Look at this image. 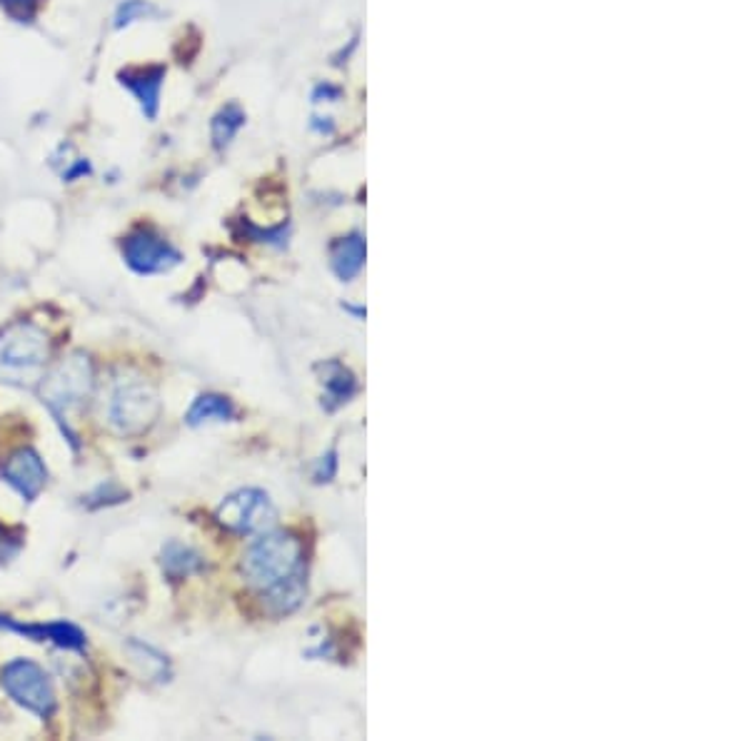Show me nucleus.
<instances>
[{
    "label": "nucleus",
    "instance_id": "1",
    "mask_svg": "<svg viewBox=\"0 0 749 741\" xmlns=\"http://www.w3.org/2000/svg\"><path fill=\"white\" fill-rule=\"evenodd\" d=\"M240 574L273 616L293 614L305 602V550L293 532L273 527L255 534L240 560Z\"/></svg>",
    "mask_w": 749,
    "mask_h": 741
},
{
    "label": "nucleus",
    "instance_id": "2",
    "mask_svg": "<svg viewBox=\"0 0 749 741\" xmlns=\"http://www.w3.org/2000/svg\"><path fill=\"white\" fill-rule=\"evenodd\" d=\"M96 389V369L90 357L83 353L68 355L63 363H58L48 375L40 379V397L48 407L50 415L63 429L66 439L78 449V435L70 427V415L83 409Z\"/></svg>",
    "mask_w": 749,
    "mask_h": 741
},
{
    "label": "nucleus",
    "instance_id": "3",
    "mask_svg": "<svg viewBox=\"0 0 749 741\" xmlns=\"http://www.w3.org/2000/svg\"><path fill=\"white\" fill-rule=\"evenodd\" d=\"M50 357L46 329L33 323H13L0 329V383L20 389L40 385Z\"/></svg>",
    "mask_w": 749,
    "mask_h": 741
},
{
    "label": "nucleus",
    "instance_id": "4",
    "mask_svg": "<svg viewBox=\"0 0 749 741\" xmlns=\"http://www.w3.org/2000/svg\"><path fill=\"white\" fill-rule=\"evenodd\" d=\"M160 415V397L156 387L142 377H126L112 385L106 403V425L118 437H138L156 425Z\"/></svg>",
    "mask_w": 749,
    "mask_h": 741
},
{
    "label": "nucleus",
    "instance_id": "5",
    "mask_svg": "<svg viewBox=\"0 0 749 741\" xmlns=\"http://www.w3.org/2000/svg\"><path fill=\"white\" fill-rule=\"evenodd\" d=\"M0 684L6 694L13 699L18 707L40 719H48L56 712V692L53 682L46 674V669L30 662V659H13L0 672Z\"/></svg>",
    "mask_w": 749,
    "mask_h": 741
},
{
    "label": "nucleus",
    "instance_id": "6",
    "mask_svg": "<svg viewBox=\"0 0 749 741\" xmlns=\"http://www.w3.org/2000/svg\"><path fill=\"white\" fill-rule=\"evenodd\" d=\"M215 517L230 532L243 534V537H255V534L268 532L278 524V507L273 504L268 492L258 487H243L223 500Z\"/></svg>",
    "mask_w": 749,
    "mask_h": 741
},
{
    "label": "nucleus",
    "instance_id": "7",
    "mask_svg": "<svg viewBox=\"0 0 749 741\" xmlns=\"http://www.w3.org/2000/svg\"><path fill=\"white\" fill-rule=\"evenodd\" d=\"M122 257L132 273L138 275H162L178 267L183 255L162 235L152 228L132 230L122 243Z\"/></svg>",
    "mask_w": 749,
    "mask_h": 741
},
{
    "label": "nucleus",
    "instance_id": "8",
    "mask_svg": "<svg viewBox=\"0 0 749 741\" xmlns=\"http://www.w3.org/2000/svg\"><path fill=\"white\" fill-rule=\"evenodd\" d=\"M0 477L10 490L23 497V502H33L48 485V467L36 449L20 447L6 460Z\"/></svg>",
    "mask_w": 749,
    "mask_h": 741
},
{
    "label": "nucleus",
    "instance_id": "9",
    "mask_svg": "<svg viewBox=\"0 0 749 741\" xmlns=\"http://www.w3.org/2000/svg\"><path fill=\"white\" fill-rule=\"evenodd\" d=\"M0 630L26 636L30 642L40 644H56L66 652H86V634L70 622H48V624H28L10 620V616H0Z\"/></svg>",
    "mask_w": 749,
    "mask_h": 741
},
{
    "label": "nucleus",
    "instance_id": "10",
    "mask_svg": "<svg viewBox=\"0 0 749 741\" xmlns=\"http://www.w3.org/2000/svg\"><path fill=\"white\" fill-rule=\"evenodd\" d=\"M120 86L138 100L146 120H156L160 110V90L166 82V68L162 66H142L128 68L118 73Z\"/></svg>",
    "mask_w": 749,
    "mask_h": 741
},
{
    "label": "nucleus",
    "instance_id": "11",
    "mask_svg": "<svg viewBox=\"0 0 749 741\" xmlns=\"http://www.w3.org/2000/svg\"><path fill=\"white\" fill-rule=\"evenodd\" d=\"M323 383V407L325 412H337L345 407L357 395V379L351 367H345L337 359H327V363L317 365Z\"/></svg>",
    "mask_w": 749,
    "mask_h": 741
},
{
    "label": "nucleus",
    "instance_id": "12",
    "mask_svg": "<svg viewBox=\"0 0 749 741\" xmlns=\"http://www.w3.org/2000/svg\"><path fill=\"white\" fill-rule=\"evenodd\" d=\"M365 238L361 233H351L331 245V270L341 283H353L365 267Z\"/></svg>",
    "mask_w": 749,
    "mask_h": 741
},
{
    "label": "nucleus",
    "instance_id": "13",
    "mask_svg": "<svg viewBox=\"0 0 749 741\" xmlns=\"http://www.w3.org/2000/svg\"><path fill=\"white\" fill-rule=\"evenodd\" d=\"M160 567L173 580H186L205 570V560L198 550H193L190 544H183L178 540L168 542L160 552Z\"/></svg>",
    "mask_w": 749,
    "mask_h": 741
},
{
    "label": "nucleus",
    "instance_id": "14",
    "mask_svg": "<svg viewBox=\"0 0 749 741\" xmlns=\"http://www.w3.org/2000/svg\"><path fill=\"white\" fill-rule=\"evenodd\" d=\"M235 417H238V409H235L233 399L215 393L195 397L190 409L186 412V422L190 427H203L210 425V422H233Z\"/></svg>",
    "mask_w": 749,
    "mask_h": 741
},
{
    "label": "nucleus",
    "instance_id": "15",
    "mask_svg": "<svg viewBox=\"0 0 749 741\" xmlns=\"http://www.w3.org/2000/svg\"><path fill=\"white\" fill-rule=\"evenodd\" d=\"M243 126H245V112L238 106H225L210 122L215 148H218V150L228 148Z\"/></svg>",
    "mask_w": 749,
    "mask_h": 741
},
{
    "label": "nucleus",
    "instance_id": "16",
    "mask_svg": "<svg viewBox=\"0 0 749 741\" xmlns=\"http://www.w3.org/2000/svg\"><path fill=\"white\" fill-rule=\"evenodd\" d=\"M130 654L138 659L140 664H146V674L158 679V682H168L170 679V662L166 654H160L158 650H152L150 644H142V642H130L128 644Z\"/></svg>",
    "mask_w": 749,
    "mask_h": 741
},
{
    "label": "nucleus",
    "instance_id": "17",
    "mask_svg": "<svg viewBox=\"0 0 749 741\" xmlns=\"http://www.w3.org/2000/svg\"><path fill=\"white\" fill-rule=\"evenodd\" d=\"M158 8L150 6L148 0H122L116 10V28H128L136 20H146L148 16H156Z\"/></svg>",
    "mask_w": 749,
    "mask_h": 741
},
{
    "label": "nucleus",
    "instance_id": "18",
    "mask_svg": "<svg viewBox=\"0 0 749 741\" xmlns=\"http://www.w3.org/2000/svg\"><path fill=\"white\" fill-rule=\"evenodd\" d=\"M335 475H337V452L331 449L327 455H323L315 462L313 480L317 482V485H327V482L335 480Z\"/></svg>",
    "mask_w": 749,
    "mask_h": 741
},
{
    "label": "nucleus",
    "instance_id": "19",
    "mask_svg": "<svg viewBox=\"0 0 749 741\" xmlns=\"http://www.w3.org/2000/svg\"><path fill=\"white\" fill-rule=\"evenodd\" d=\"M40 6V0H3V10L10 16L20 20V23H26L36 16V10Z\"/></svg>",
    "mask_w": 749,
    "mask_h": 741
},
{
    "label": "nucleus",
    "instance_id": "20",
    "mask_svg": "<svg viewBox=\"0 0 749 741\" xmlns=\"http://www.w3.org/2000/svg\"><path fill=\"white\" fill-rule=\"evenodd\" d=\"M90 172V162L88 160H76L73 165H70V168L63 172V180L68 182H73L78 178H83V175Z\"/></svg>",
    "mask_w": 749,
    "mask_h": 741
},
{
    "label": "nucleus",
    "instance_id": "21",
    "mask_svg": "<svg viewBox=\"0 0 749 741\" xmlns=\"http://www.w3.org/2000/svg\"><path fill=\"white\" fill-rule=\"evenodd\" d=\"M343 310L351 313L355 317V320H365V315H367L365 307H355V305H347V303L343 305Z\"/></svg>",
    "mask_w": 749,
    "mask_h": 741
}]
</instances>
